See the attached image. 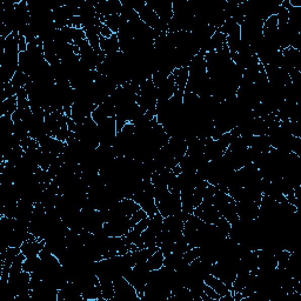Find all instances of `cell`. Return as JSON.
Masks as SVG:
<instances>
[{"label": "cell", "mask_w": 301, "mask_h": 301, "mask_svg": "<svg viewBox=\"0 0 301 301\" xmlns=\"http://www.w3.org/2000/svg\"><path fill=\"white\" fill-rule=\"evenodd\" d=\"M157 87L152 81V78L147 79L140 86L137 96V104L146 113L147 111H157Z\"/></svg>", "instance_id": "obj_1"}, {"label": "cell", "mask_w": 301, "mask_h": 301, "mask_svg": "<svg viewBox=\"0 0 301 301\" xmlns=\"http://www.w3.org/2000/svg\"><path fill=\"white\" fill-rule=\"evenodd\" d=\"M114 299L119 301H141L136 288L124 278V275L113 279Z\"/></svg>", "instance_id": "obj_2"}, {"label": "cell", "mask_w": 301, "mask_h": 301, "mask_svg": "<svg viewBox=\"0 0 301 301\" xmlns=\"http://www.w3.org/2000/svg\"><path fill=\"white\" fill-rule=\"evenodd\" d=\"M155 204H157L158 212L164 218L179 214L181 212L180 193L168 192L165 197H162L160 200L155 202Z\"/></svg>", "instance_id": "obj_3"}, {"label": "cell", "mask_w": 301, "mask_h": 301, "mask_svg": "<svg viewBox=\"0 0 301 301\" xmlns=\"http://www.w3.org/2000/svg\"><path fill=\"white\" fill-rule=\"evenodd\" d=\"M132 228V224L128 217H120L117 219L110 220L104 224L103 231L106 234V237H115L120 238L125 237Z\"/></svg>", "instance_id": "obj_4"}, {"label": "cell", "mask_w": 301, "mask_h": 301, "mask_svg": "<svg viewBox=\"0 0 301 301\" xmlns=\"http://www.w3.org/2000/svg\"><path fill=\"white\" fill-rule=\"evenodd\" d=\"M98 133H99L100 145L112 146L117 137V124L115 118H106L98 124Z\"/></svg>", "instance_id": "obj_5"}, {"label": "cell", "mask_w": 301, "mask_h": 301, "mask_svg": "<svg viewBox=\"0 0 301 301\" xmlns=\"http://www.w3.org/2000/svg\"><path fill=\"white\" fill-rule=\"evenodd\" d=\"M146 4L157 13L161 23L168 26V23L173 18L172 2H169V0H151V2H148L147 0Z\"/></svg>", "instance_id": "obj_6"}, {"label": "cell", "mask_w": 301, "mask_h": 301, "mask_svg": "<svg viewBox=\"0 0 301 301\" xmlns=\"http://www.w3.org/2000/svg\"><path fill=\"white\" fill-rule=\"evenodd\" d=\"M193 214H195L198 218H200V220L204 221V223L213 224V225H214L221 217L216 206L211 204V202H206V201H202L198 207L194 208Z\"/></svg>", "instance_id": "obj_7"}, {"label": "cell", "mask_w": 301, "mask_h": 301, "mask_svg": "<svg viewBox=\"0 0 301 301\" xmlns=\"http://www.w3.org/2000/svg\"><path fill=\"white\" fill-rule=\"evenodd\" d=\"M132 199L137 202L138 205L140 206L141 209H144L145 212L147 213L148 217H153L154 214L158 213V208H157V204H155L154 198L152 195L145 193L144 192V187L141 190L137 191L136 193L133 194Z\"/></svg>", "instance_id": "obj_8"}, {"label": "cell", "mask_w": 301, "mask_h": 301, "mask_svg": "<svg viewBox=\"0 0 301 301\" xmlns=\"http://www.w3.org/2000/svg\"><path fill=\"white\" fill-rule=\"evenodd\" d=\"M46 241L41 238L32 237L27 239L23 245L20 246V251L26 258H32V256H39L42 248L45 247Z\"/></svg>", "instance_id": "obj_9"}, {"label": "cell", "mask_w": 301, "mask_h": 301, "mask_svg": "<svg viewBox=\"0 0 301 301\" xmlns=\"http://www.w3.org/2000/svg\"><path fill=\"white\" fill-rule=\"evenodd\" d=\"M121 2L120 0H104L96 4L97 13L103 17L113 16V14L121 13Z\"/></svg>", "instance_id": "obj_10"}, {"label": "cell", "mask_w": 301, "mask_h": 301, "mask_svg": "<svg viewBox=\"0 0 301 301\" xmlns=\"http://www.w3.org/2000/svg\"><path fill=\"white\" fill-rule=\"evenodd\" d=\"M176 92H177L176 80H174L173 74H171L167 78V80H166L160 87H158L157 89V97H158L157 103H161V101L169 100L174 96V94H176Z\"/></svg>", "instance_id": "obj_11"}, {"label": "cell", "mask_w": 301, "mask_h": 301, "mask_svg": "<svg viewBox=\"0 0 301 301\" xmlns=\"http://www.w3.org/2000/svg\"><path fill=\"white\" fill-rule=\"evenodd\" d=\"M172 74L174 77V80H176L177 92L184 94L185 91H186L188 77H190V70H188V67L176 68V70L172 72Z\"/></svg>", "instance_id": "obj_12"}, {"label": "cell", "mask_w": 301, "mask_h": 301, "mask_svg": "<svg viewBox=\"0 0 301 301\" xmlns=\"http://www.w3.org/2000/svg\"><path fill=\"white\" fill-rule=\"evenodd\" d=\"M100 50L103 51L106 56H110V54L119 52V51H120V47H119L118 34L114 33L110 38H101L100 37Z\"/></svg>", "instance_id": "obj_13"}, {"label": "cell", "mask_w": 301, "mask_h": 301, "mask_svg": "<svg viewBox=\"0 0 301 301\" xmlns=\"http://www.w3.org/2000/svg\"><path fill=\"white\" fill-rule=\"evenodd\" d=\"M249 148L259 153H268L271 151V143L267 136H253Z\"/></svg>", "instance_id": "obj_14"}, {"label": "cell", "mask_w": 301, "mask_h": 301, "mask_svg": "<svg viewBox=\"0 0 301 301\" xmlns=\"http://www.w3.org/2000/svg\"><path fill=\"white\" fill-rule=\"evenodd\" d=\"M220 216L225 218V219L230 221L231 224L235 223L239 219L238 217V211H237V201L232 199L231 201H228L227 204L221 206L220 208H218Z\"/></svg>", "instance_id": "obj_15"}, {"label": "cell", "mask_w": 301, "mask_h": 301, "mask_svg": "<svg viewBox=\"0 0 301 301\" xmlns=\"http://www.w3.org/2000/svg\"><path fill=\"white\" fill-rule=\"evenodd\" d=\"M204 281H205L206 285L214 289L218 294L220 295V298H221V296H225V295H227V294H230V293H232L231 289L228 288L227 286L220 280V279H218L213 274H208L207 277L204 279Z\"/></svg>", "instance_id": "obj_16"}, {"label": "cell", "mask_w": 301, "mask_h": 301, "mask_svg": "<svg viewBox=\"0 0 301 301\" xmlns=\"http://www.w3.org/2000/svg\"><path fill=\"white\" fill-rule=\"evenodd\" d=\"M113 33H119L122 28L126 26L127 21L122 18L120 14H113V16H107L104 18V23Z\"/></svg>", "instance_id": "obj_17"}, {"label": "cell", "mask_w": 301, "mask_h": 301, "mask_svg": "<svg viewBox=\"0 0 301 301\" xmlns=\"http://www.w3.org/2000/svg\"><path fill=\"white\" fill-rule=\"evenodd\" d=\"M118 205H119V208H120V211L122 212V214L128 218L132 217L134 213L140 209V206L138 205L133 199H130V198L121 199V200L118 202Z\"/></svg>", "instance_id": "obj_18"}, {"label": "cell", "mask_w": 301, "mask_h": 301, "mask_svg": "<svg viewBox=\"0 0 301 301\" xmlns=\"http://www.w3.org/2000/svg\"><path fill=\"white\" fill-rule=\"evenodd\" d=\"M164 261H165V255L160 249H158L157 252H154L153 254L150 256V259L146 261V265L150 271H157L160 270L161 267H164Z\"/></svg>", "instance_id": "obj_19"}, {"label": "cell", "mask_w": 301, "mask_h": 301, "mask_svg": "<svg viewBox=\"0 0 301 301\" xmlns=\"http://www.w3.org/2000/svg\"><path fill=\"white\" fill-rule=\"evenodd\" d=\"M18 110V99L17 96L7 98L2 101V108H0V117L2 115H12Z\"/></svg>", "instance_id": "obj_20"}, {"label": "cell", "mask_w": 301, "mask_h": 301, "mask_svg": "<svg viewBox=\"0 0 301 301\" xmlns=\"http://www.w3.org/2000/svg\"><path fill=\"white\" fill-rule=\"evenodd\" d=\"M41 258L40 256H32V258H26L23 264V271L28 272V273H33L40 267Z\"/></svg>", "instance_id": "obj_21"}, {"label": "cell", "mask_w": 301, "mask_h": 301, "mask_svg": "<svg viewBox=\"0 0 301 301\" xmlns=\"http://www.w3.org/2000/svg\"><path fill=\"white\" fill-rule=\"evenodd\" d=\"M199 256H200V247H192L183 255V259L187 264H191L193 260L198 259Z\"/></svg>", "instance_id": "obj_22"}, {"label": "cell", "mask_w": 301, "mask_h": 301, "mask_svg": "<svg viewBox=\"0 0 301 301\" xmlns=\"http://www.w3.org/2000/svg\"><path fill=\"white\" fill-rule=\"evenodd\" d=\"M148 216H147V213L144 211V209H139V211H137L136 213H134V214L130 218V220H131V224H132V227L134 226V225L136 224H138L139 223V221H141L143 219H145V218H147Z\"/></svg>", "instance_id": "obj_23"}, {"label": "cell", "mask_w": 301, "mask_h": 301, "mask_svg": "<svg viewBox=\"0 0 301 301\" xmlns=\"http://www.w3.org/2000/svg\"><path fill=\"white\" fill-rule=\"evenodd\" d=\"M99 32H100V37L101 38H110L114 34L113 32H112L110 28H108L105 24L101 25L100 28H99Z\"/></svg>", "instance_id": "obj_24"}]
</instances>
